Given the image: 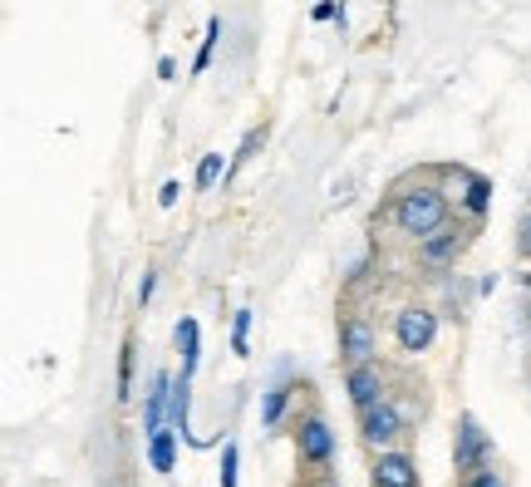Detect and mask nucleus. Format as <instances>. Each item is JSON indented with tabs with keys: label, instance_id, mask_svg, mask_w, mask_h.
Segmentation results:
<instances>
[{
	"label": "nucleus",
	"instance_id": "b1692460",
	"mask_svg": "<svg viewBox=\"0 0 531 487\" xmlns=\"http://www.w3.org/2000/svg\"><path fill=\"white\" fill-rule=\"evenodd\" d=\"M158 79H177V60H173V55H163V60H158Z\"/></svg>",
	"mask_w": 531,
	"mask_h": 487
},
{
	"label": "nucleus",
	"instance_id": "7ed1b4c3",
	"mask_svg": "<svg viewBox=\"0 0 531 487\" xmlns=\"http://www.w3.org/2000/svg\"><path fill=\"white\" fill-rule=\"evenodd\" d=\"M492 468V438L487 428L477 424V414H458V438H453V473L458 478H472Z\"/></svg>",
	"mask_w": 531,
	"mask_h": 487
},
{
	"label": "nucleus",
	"instance_id": "39448f33",
	"mask_svg": "<svg viewBox=\"0 0 531 487\" xmlns=\"http://www.w3.org/2000/svg\"><path fill=\"white\" fill-rule=\"evenodd\" d=\"M433 340H438V315H433L428 305H404V310L394 315V345H399L404 355L433 350Z\"/></svg>",
	"mask_w": 531,
	"mask_h": 487
},
{
	"label": "nucleus",
	"instance_id": "a211bd4d",
	"mask_svg": "<svg viewBox=\"0 0 531 487\" xmlns=\"http://www.w3.org/2000/svg\"><path fill=\"white\" fill-rule=\"evenodd\" d=\"M217 35H222V20L212 15V20H207V35H202V50H197V60H192V74H202V69L212 64V50H217Z\"/></svg>",
	"mask_w": 531,
	"mask_h": 487
},
{
	"label": "nucleus",
	"instance_id": "1a4fd4ad",
	"mask_svg": "<svg viewBox=\"0 0 531 487\" xmlns=\"http://www.w3.org/2000/svg\"><path fill=\"white\" fill-rule=\"evenodd\" d=\"M374 355H379L374 325H369L364 315H345V320H340V360H345V369L364 365V360H374Z\"/></svg>",
	"mask_w": 531,
	"mask_h": 487
},
{
	"label": "nucleus",
	"instance_id": "6ab92c4d",
	"mask_svg": "<svg viewBox=\"0 0 531 487\" xmlns=\"http://www.w3.org/2000/svg\"><path fill=\"white\" fill-rule=\"evenodd\" d=\"M246 340H251V310H236V325H232V355H251V350H246Z\"/></svg>",
	"mask_w": 531,
	"mask_h": 487
},
{
	"label": "nucleus",
	"instance_id": "ddd939ff",
	"mask_svg": "<svg viewBox=\"0 0 531 487\" xmlns=\"http://www.w3.org/2000/svg\"><path fill=\"white\" fill-rule=\"evenodd\" d=\"M286 404H291V384H281V389H266V399H261V424L276 428L286 419Z\"/></svg>",
	"mask_w": 531,
	"mask_h": 487
},
{
	"label": "nucleus",
	"instance_id": "c85d7f7f",
	"mask_svg": "<svg viewBox=\"0 0 531 487\" xmlns=\"http://www.w3.org/2000/svg\"><path fill=\"white\" fill-rule=\"evenodd\" d=\"M527 325H531V310H527Z\"/></svg>",
	"mask_w": 531,
	"mask_h": 487
},
{
	"label": "nucleus",
	"instance_id": "9b49d317",
	"mask_svg": "<svg viewBox=\"0 0 531 487\" xmlns=\"http://www.w3.org/2000/svg\"><path fill=\"white\" fill-rule=\"evenodd\" d=\"M173 340H177V350H182V374H192V369H197V355H202V350H197V345H202V330H197V320H192V315H182V320H177Z\"/></svg>",
	"mask_w": 531,
	"mask_h": 487
},
{
	"label": "nucleus",
	"instance_id": "9d476101",
	"mask_svg": "<svg viewBox=\"0 0 531 487\" xmlns=\"http://www.w3.org/2000/svg\"><path fill=\"white\" fill-rule=\"evenodd\" d=\"M168 404H173V374H163V369H158V374L148 379V394H143V433H148V438L163 428Z\"/></svg>",
	"mask_w": 531,
	"mask_h": 487
},
{
	"label": "nucleus",
	"instance_id": "20e7f679",
	"mask_svg": "<svg viewBox=\"0 0 531 487\" xmlns=\"http://www.w3.org/2000/svg\"><path fill=\"white\" fill-rule=\"evenodd\" d=\"M399 438H404V409H399L394 399H379V404L359 409V443H364L369 453L394 448Z\"/></svg>",
	"mask_w": 531,
	"mask_h": 487
},
{
	"label": "nucleus",
	"instance_id": "f8f14e48",
	"mask_svg": "<svg viewBox=\"0 0 531 487\" xmlns=\"http://www.w3.org/2000/svg\"><path fill=\"white\" fill-rule=\"evenodd\" d=\"M148 463H153V473H173V463H177L173 428H158V433L148 438Z\"/></svg>",
	"mask_w": 531,
	"mask_h": 487
},
{
	"label": "nucleus",
	"instance_id": "c756f323",
	"mask_svg": "<svg viewBox=\"0 0 531 487\" xmlns=\"http://www.w3.org/2000/svg\"><path fill=\"white\" fill-rule=\"evenodd\" d=\"M315 487H330V483H315Z\"/></svg>",
	"mask_w": 531,
	"mask_h": 487
},
{
	"label": "nucleus",
	"instance_id": "4be33fe9",
	"mask_svg": "<svg viewBox=\"0 0 531 487\" xmlns=\"http://www.w3.org/2000/svg\"><path fill=\"white\" fill-rule=\"evenodd\" d=\"M236 463H241V453H236V443L222 448V487H236Z\"/></svg>",
	"mask_w": 531,
	"mask_h": 487
},
{
	"label": "nucleus",
	"instance_id": "f03ea898",
	"mask_svg": "<svg viewBox=\"0 0 531 487\" xmlns=\"http://www.w3.org/2000/svg\"><path fill=\"white\" fill-rule=\"evenodd\" d=\"M295 463L300 468H315V473H325L335 463V433L325 424V414L295 419Z\"/></svg>",
	"mask_w": 531,
	"mask_h": 487
},
{
	"label": "nucleus",
	"instance_id": "0eeeda50",
	"mask_svg": "<svg viewBox=\"0 0 531 487\" xmlns=\"http://www.w3.org/2000/svg\"><path fill=\"white\" fill-rule=\"evenodd\" d=\"M345 394H350L354 409H369L379 399H389V374L379 360H364V365H350L345 369Z\"/></svg>",
	"mask_w": 531,
	"mask_h": 487
},
{
	"label": "nucleus",
	"instance_id": "cd10ccee",
	"mask_svg": "<svg viewBox=\"0 0 531 487\" xmlns=\"http://www.w3.org/2000/svg\"><path fill=\"white\" fill-rule=\"evenodd\" d=\"M522 286H527V291H531V271H527V276H522Z\"/></svg>",
	"mask_w": 531,
	"mask_h": 487
},
{
	"label": "nucleus",
	"instance_id": "6e6552de",
	"mask_svg": "<svg viewBox=\"0 0 531 487\" xmlns=\"http://www.w3.org/2000/svg\"><path fill=\"white\" fill-rule=\"evenodd\" d=\"M369 487H418V463L404 448H379L369 463Z\"/></svg>",
	"mask_w": 531,
	"mask_h": 487
},
{
	"label": "nucleus",
	"instance_id": "393cba45",
	"mask_svg": "<svg viewBox=\"0 0 531 487\" xmlns=\"http://www.w3.org/2000/svg\"><path fill=\"white\" fill-rule=\"evenodd\" d=\"M177 192H182V183H163V192H158V202H163V207H173V202H177Z\"/></svg>",
	"mask_w": 531,
	"mask_h": 487
},
{
	"label": "nucleus",
	"instance_id": "a878e982",
	"mask_svg": "<svg viewBox=\"0 0 531 487\" xmlns=\"http://www.w3.org/2000/svg\"><path fill=\"white\" fill-rule=\"evenodd\" d=\"M315 20H335V0H320L315 5Z\"/></svg>",
	"mask_w": 531,
	"mask_h": 487
},
{
	"label": "nucleus",
	"instance_id": "423d86ee",
	"mask_svg": "<svg viewBox=\"0 0 531 487\" xmlns=\"http://www.w3.org/2000/svg\"><path fill=\"white\" fill-rule=\"evenodd\" d=\"M463 246H468V227H438L433 237L418 242L413 261H418L423 271H448V266L463 256Z\"/></svg>",
	"mask_w": 531,
	"mask_h": 487
},
{
	"label": "nucleus",
	"instance_id": "4468645a",
	"mask_svg": "<svg viewBox=\"0 0 531 487\" xmlns=\"http://www.w3.org/2000/svg\"><path fill=\"white\" fill-rule=\"evenodd\" d=\"M227 173H232V168L222 163V153H202V163H197V192H212Z\"/></svg>",
	"mask_w": 531,
	"mask_h": 487
},
{
	"label": "nucleus",
	"instance_id": "aec40b11",
	"mask_svg": "<svg viewBox=\"0 0 531 487\" xmlns=\"http://www.w3.org/2000/svg\"><path fill=\"white\" fill-rule=\"evenodd\" d=\"M128 389H133V340H128L123 355H118V394L128 399Z\"/></svg>",
	"mask_w": 531,
	"mask_h": 487
},
{
	"label": "nucleus",
	"instance_id": "412c9836",
	"mask_svg": "<svg viewBox=\"0 0 531 487\" xmlns=\"http://www.w3.org/2000/svg\"><path fill=\"white\" fill-rule=\"evenodd\" d=\"M458 487H507V478H502L497 468H482V473H472V478H458Z\"/></svg>",
	"mask_w": 531,
	"mask_h": 487
},
{
	"label": "nucleus",
	"instance_id": "dca6fc26",
	"mask_svg": "<svg viewBox=\"0 0 531 487\" xmlns=\"http://www.w3.org/2000/svg\"><path fill=\"white\" fill-rule=\"evenodd\" d=\"M487 202H492V183H487V178H477V173H468V192H463V207H468L472 217H482V212H487Z\"/></svg>",
	"mask_w": 531,
	"mask_h": 487
},
{
	"label": "nucleus",
	"instance_id": "bb28decb",
	"mask_svg": "<svg viewBox=\"0 0 531 487\" xmlns=\"http://www.w3.org/2000/svg\"><path fill=\"white\" fill-rule=\"evenodd\" d=\"M522 251L531 256V222H527V232H522Z\"/></svg>",
	"mask_w": 531,
	"mask_h": 487
},
{
	"label": "nucleus",
	"instance_id": "f257e3e1",
	"mask_svg": "<svg viewBox=\"0 0 531 487\" xmlns=\"http://www.w3.org/2000/svg\"><path fill=\"white\" fill-rule=\"evenodd\" d=\"M448 217H453L448 192L433 183H413L394 197V227H399L404 237H413V242H423V237H433L438 227H448Z\"/></svg>",
	"mask_w": 531,
	"mask_h": 487
},
{
	"label": "nucleus",
	"instance_id": "5701e85b",
	"mask_svg": "<svg viewBox=\"0 0 531 487\" xmlns=\"http://www.w3.org/2000/svg\"><path fill=\"white\" fill-rule=\"evenodd\" d=\"M153 286H158V276H153V271H143V281H138V305L153 301Z\"/></svg>",
	"mask_w": 531,
	"mask_h": 487
},
{
	"label": "nucleus",
	"instance_id": "f3484780",
	"mask_svg": "<svg viewBox=\"0 0 531 487\" xmlns=\"http://www.w3.org/2000/svg\"><path fill=\"white\" fill-rule=\"evenodd\" d=\"M261 148H266V123H261V128H246V138H241V148H236V153H232V168H241V163H251V158H256Z\"/></svg>",
	"mask_w": 531,
	"mask_h": 487
},
{
	"label": "nucleus",
	"instance_id": "2eb2a0df",
	"mask_svg": "<svg viewBox=\"0 0 531 487\" xmlns=\"http://www.w3.org/2000/svg\"><path fill=\"white\" fill-rule=\"evenodd\" d=\"M187 399H192V374H177L173 379V404H168L173 428H187Z\"/></svg>",
	"mask_w": 531,
	"mask_h": 487
}]
</instances>
